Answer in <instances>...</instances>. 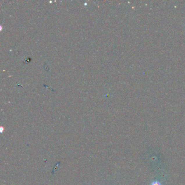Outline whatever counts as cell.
<instances>
[{
    "label": "cell",
    "instance_id": "6da1fadb",
    "mask_svg": "<svg viewBox=\"0 0 185 185\" xmlns=\"http://www.w3.org/2000/svg\"><path fill=\"white\" fill-rule=\"evenodd\" d=\"M151 185H161V184L159 181H155L151 184Z\"/></svg>",
    "mask_w": 185,
    "mask_h": 185
}]
</instances>
